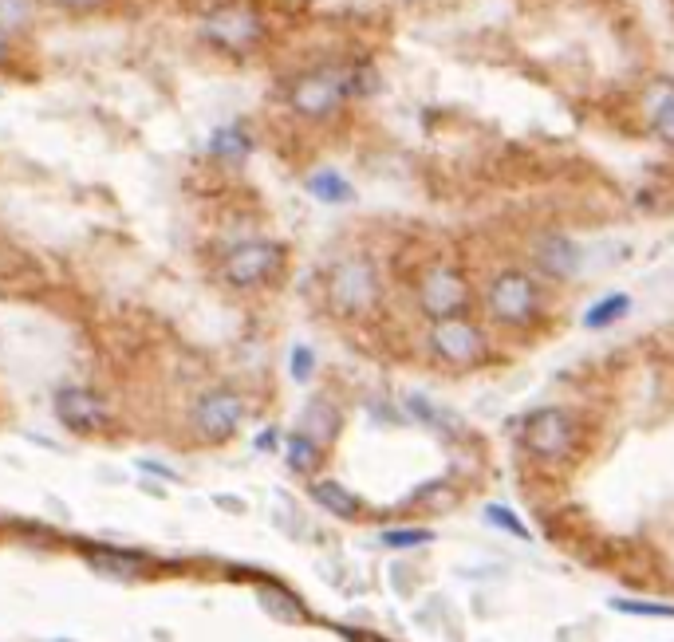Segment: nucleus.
I'll return each mask as SVG.
<instances>
[{"instance_id":"obj_6","label":"nucleus","mask_w":674,"mask_h":642,"mask_svg":"<svg viewBox=\"0 0 674 642\" xmlns=\"http://www.w3.org/2000/svg\"><path fill=\"white\" fill-rule=\"evenodd\" d=\"M466 276L450 264H434L422 272L418 280V304L430 320H446V316H458L466 308Z\"/></svg>"},{"instance_id":"obj_7","label":"nucleus","mask_w":674,"mask_h":642,"mask_svg":"<svg viewBox=\"0 0 674 642\" xmlns=\"http://www.w3.org/2000/svg\"><path fill=\"white\" fill-rule=\"evenodd\" d=\"M540 308V296H537V284L533 276L525 272H501L493 284H489V312L497 316L501 323H529L537 316Z\"/></svg>"},{"instance_id":"obj_27","label":"nucleus","mask_w":674,"mask_h":642,"mask_svg":"<svg viewBox=\"0 0 674 642\" xmlns=\"http://www.w3.org/2000/svg\"><path fill=\"white\" fill-rule=\"evenodd\" d=\"M4 52H8V44H4V32H0V60H4Z\"/></svg>"},{"instance_id":"obj_22","label":"nucleus","mask_w":674,"mask_h":642,"mask_svg":"<svg viewBox=\"0 0 674 642\" xmlns=\"http://www.w3.org/2000/svg\"><path fill=\"white\" fill-rule=\"evenodd\" d=\"M261 603L269 607L276 619H304V607H300L292 595H280L276 587H265V591H261Z\"/></svg>"},{"instance_id":"obj_25","label":"nucleus","mask_w":674,"mask_h":642,"mask_svg":"<svg viewBox=\"0 0 674 642\" xmlns=\"http://www.w3.org/2000/svg\"><path fill=\"white\" fill-rule=\"evenodd\" d=\"M312 367H316V355L300 343V347H292V379L296 383H308L312 379Z\"/></svg>"},{"instance_id":"obj_16","label":"nucleus","mask_w":674,"mask_h":642,"mask_svg":"<svg viewBox=\"0 0 674 642\" xmlns=\"http://www.w3.org/2000/svg\"><path fill=\"white\" fill-rule=\"evenodd\" d=\"M406 410H410L418 422H426L430 430H442V434H458V430H462V422H458L446 406H438V402H430V398H422V394H410V398H406Z\"/></svg>"},{"instance_id":"obj_17","label":"nucleus","mask_w":674,"mask_h":642,"mask_svg":"<svg viewBox=\"0 0 674 642\" xmlns=\"http://www.w3.org/2000/svg\"><path fill=\"white\" fill-rule=\"evenodd\" d=\"M631 312V296H623V292H615V296H604V300H596L588 312H584V327L588 331H604L611 327L615 320H623Z\"/></svg>"},{"instance_id":"obj_3","label":"nucleus","mask_w":674,"mask_h":642,"mask_svg":"<svg viewBox=\"0 0 674 642\" xmlns=\"http://www.w3.org/2000/svg\"><path fill=\"white\" fill-rule=\"evenodd\" d=\"M288 249L280 241H241L221 257V280L229 288H261L280 276Z\"/></svg>"},{"instance_id":"obj_21","label":"nucleus","mask_w":674,"mask_h":642,"mask_svg":"<svg viewBox=\"0 0 674 642\" xmlns=\"http://www.w3.org/2000/svg\"><path fill=\"white\" fill-rule=\"evenodd\" d=\"M611 611L635 615V619H674V603H655V599H611Z\"/></svg>"},{"instance_id":"obj_20","label":"nucleus","mask_w":674,"mask_h":642,"mask_svg":"<svg viewBox=\"0 0 674 642\" xmlns=\"http://www.w3.org/2000/svg\"><path fill=\"white\" fill-rule=\"evenodd\" d=\"M651 127L667 146H674V87L651 99Z\"/></svg>"},{"instance_id":"obj_11","label":"nucleus","mask_w":674,"mask_h":642,"mask_svg":"<svg viewBox=\"0 0 674 642\" xmlns=\"http://www.w3.org/2000/svg\"><path fill=\"white\" fill-rule=\"evenodd\" d=\"M537 268L552 280H572L580 272V245L572 237H540L537 241Z\"/></svg>"},{"instance_id":"obj_18","label":"nucleus","mask_w":674,"mask_h":642,"mask_svg":"<svg viewBox=\"0 0 674 642\" xmlns=\"http://www.w3.org/2000/svg\"><path fill=\"white\" fill-rule=\"evenodd\" d=\"M284 461H288V469H296V473H312V469L320 465V446H316L308 434H292V438L284 442Z\"/></svg>"},{"instance_id":"obj_14","label":"nucleus","mask_w":674,"mask_h":642,"mask_svg":"<svg viewBox=\"0 0 674 642\" xmlns=\"http://www.w3.org/2000/svg\"><path fill=\"white\" fill-rule=\"evenodd\" d=\"M304 190L312 193L316 201H324V205H347V201H355V186H351L339 170H316V174H308Z\"/></svg>"},{"instance_id":"obj_24","label":"nucleus","mask_w":674,"mask_h":642,"mask_svg":"<svg viewBox=\"0 0 674 642\" xmlns=\"http://www.w3.org/2000/svg\"><path fill=\"white\" fill-rule=\"evenodd\" d=\"M485 520H489V524H497V528H505L509 536H521V540H529V536H533V532H529V528L513 516V509H505V505H485Z\"/></svg>"},{"instance_id":"obj_13","label":"nucleus","mask_w":674,"mask_h":642,"mask_svg":"<svg viewBox=\"0 0 674 642\" xmlns=\"http://www.w3.org/2000/svg\"><path fill=\"white\" fill-rule=\"evenodd\" d=\"M312 501L320 509H328L332 516H339V520H355V516L363 513V501L351 489H343L339 481H316L312 485Z\"/></svg>"},{"instance_id":"obj_10","label":"nucleus","mask_w":674,"mask_h":642,"mask_svg":"<svg viewBox=\"0 0 674 642\" xmlns=\"http://www.w3.org/2000/svg\"><path fill=\"white\" fill-rule=\"evenodd\" d=\"M56 418L75 434H91L107 422V402L87 386H64L56 390Z\"/></svg>"},{"instance_id":"obj_4","label":"nucleus","mask_w":674,"mask_h":642,"mask_svg":"<svg viewBox=\"0 0 674 642\" xmlns=\"http://www.w3.org/2000/svg\"><path fill=\"white\" fill-rule=\"evenodd\" d=\"M347 67H324V71H308L300 79H292L288 87V107L300 119H328L336 115L339 103L347 99Z\"/></svg>"},{"instance_id":"obj_8","label":"nucleus","mask_w":674,"mask_h":642,"mask_svg":"<svg viewBox=\"0 0 674 642\" xmlns=\"http://www.w3.org/2000/svg\"><path fill=\"white\" fill-rule=\"evenodd\" d=\"M430 347H434V355H438L442 363H450V367H470V363H477V359L485 355L481 331H477L470 320H462V316L434 320V327H430Z\"/></svg>"},{"instance_id":"obj_15","label":"nucleus","mask_w":674,"mask_h":642,"mask_svg":"<svg viewBox=\"0 0 674 642\" xmlns=\"http://www.w3.org/2000/svg\"><path fill=\"white\" fill-rule=\"evenodd\" d=\"M304 434L320 446V442H332L339 434V410L328 398H312L308 410H304Z\"/></svg>"},{"instance_id":"obj_5","label":"nucleus","mask_w":674,"mask_h":642,"mask_svg":"<svg viewBox=\"0 0 674 642\" xmlns=\"http://www.w3.org/2000/svg\"><path fill=\"white\" fill-rule=\"evenodd\" d=\"M576 438H580V430H576L572 414L560 406H544L537 414H529V422H525V446L540 461H564L576 450Z\"/></svg>"},{"instance_id":"obj_1","label":"nucleus","mask_w":674,"mask_h":642,"mask_svg":"<svg viewBox=\"0 0 674 642\" xmlns=\"http://www.w3.org/2000/svg\"><path fill=\"white\" fill-rule=\"evenodd\" d=\"M202 36L229 56H245L269 36V24L253 4H217L202 20Z\"/></svg>"},{"instance_id":"obj_2","label":"nucleus","mask_w":674,"mask_h":642,"mask_svg":"<svg viewBox=\"0 0 674 642\" xmlns=\"http://www.w3.org/2000/svg\"><path fill=\"white\" fill-rule=\"evenodd\" d=\"M328 304L339 316H367L379 304V272L367 257H343L328 276Z\"/></svg>"},{"instance_id":"obj_23","label":"nucleus","mask_w":674,"mask_h":642,"mask_svg":"<svg viewBox=\"0 0 674 642\" xmlns=\"http://www.w3.org/2000/svg\"><path fill=\"white\" fill-rule=\"evenodd\" d=\"M430 540H434L430 528H391V532H383V544H387V548H422V544H430Z\"/></svg>"},{"instance_id":"obj_12","label":"nucleus","mask_w":674,"mask_h":642,"mask_svg":"<svg viewBox=\"0 0 674 642\" xmlns=\"http://www.w3.org/2000/svg\"><path fill=\"white\" fill-rule=\"evenodd\" d=\"M209 154H213L217 162L241 166V162L253 154V134H249V127H245L241 119H233V123H225V127H217L209 134Z\"/></svg>"},{"instance_id":"obj_9","label":"nucleus","mask_w":674,"mask_h":642,"mask_svg":"<svg viewBox=\"0 0 674 642\" xmlns=\"http://www.w3.org/2000/svg\"><path fill=\"white\" fill-rule=\"evenodd\" d=\"M241 414H245V402L237 390H205L194 406V426L205 442H225L237 434Z\"/></svg>"},{"instance_id":"obj_19","label":"nucleus","mask_w":674,"mask_h":642,"mask_svg":"<svg viewBox=\"0 0 674 642\" xmlns=\"http://www.w3.org/2000/svg\"><path fill=\"white\" fill-rule=\"evenodd\" d=\"M91 568L111 579H123V583L142 576V564H138L135 556H127V552H103V556H91Z\"/></svg>"},{"instance_id":"obj_26","label":"nucleus","mask_w":674,"mask_h":642,"mask_svg":"<svg viewBox=\"0 0 674 642\" xmlns=\"http://www.w3.org/2000/svg\"><path fill=\"white\" fill-rule=\"evenodd\" d=\"M56 4H64V8H91V4H99V0H56Z\"/></svg>"}]
</instances>
